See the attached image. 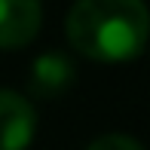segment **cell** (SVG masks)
I'll use <instances>...</instances> for the list:
<instances>
[{
    "mask_svg": "<svg viewBox=\"0 0 150 150\" xmlns=\"http://www.w3.org/2000/svg\"><path fill=\"white\" fill-rule=\"evenodd\" d=\"M67 40L95 61H126L150 40V9L141 0H80L64 18Z\"/></svg>",
    "mask_w": 150,
    "mask_h": 150,
    "instance_id": "6da1fadb",
    "label": "cell"
},
{
    "mask_svg": "<svg viewBox=\"0 0 150 150\" xmlns=\"http://www.w3.org/2000/svg\"><path fill=\"white\" fill-rule=\"evenodd\" d=\"M77 77V67L64 52H43L34 58L31 77H28V92L34 98H58Z\"/></svg>",
    "mask_w": 150,
    "mask_h": 150,
    "instance_id": "277c9868",
    "label": "cell"
},
{
    "mask_svg": "<svg viewBox=\"0 0 150 150\" xmlns=\"http://www.w3.org/2000/svg\"><path fill=\"white\" fill-rule=\"evenodd\" d=\"M86 150H147L138 138L132 135H122V132H107V135H98L95 141H89Z\"/></svg>",
    "mask_w": 150,
    "mask_h": 150,
    "instance_id": "5b68a950",
    "label": "cell"
},
{
    "mask_svg": "<svg viewBox=\"0 0 150 150\" xmlns=\"http://www.w3.org/2000/svg\"><path fill=\"white\" fill-rule=\"evenodd\" d=\"M43 6L37 0H0V49H18L37 37Z\"/></svg>",
    "mask_w": 150,
    "mask_h": 150,
    "instance_id": "3957f363",
    "label": "cell"
},
{
    "mask_svg": "<svg viewBox=\"0 0 150 150\" xmlns=\"http://www.w3.org/2000/svg\"><path fill=\"white\" fill-rule=\"evenodd\" d=\"M37 132V110L31 98L0 86V150H25Z\"/></svg>",
    "mask_w": 150,
    "mask_h": 150,
    "instance_id": "7a4b0ae2",
    "label": "cell"
}]
</instances>
